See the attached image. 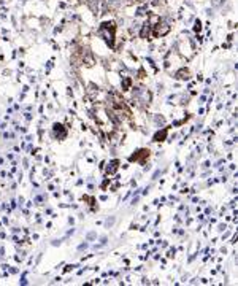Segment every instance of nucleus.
I'll list each match as a JSON object with an SVG mask.
<instances>
[{
    "instance_id": "f257e3e1",
    "label": "nucleus",
    "mask_w": 238,
    "mask_h": 286,
    "mask_svg": "<svg viewBox=\"0 0 238 286\" xmlns=\"http://www.w3.org/2000/svg\"><path fill=\"white\" fill-rule=\"evenodd\" d=\"M168 30H170V25L165 24V22H159V24L156 25V35H157V37H159V35H165Z\"/></svg>"
},
{
    "instance_id": "7ed1b4c3",
    "label": "nucleus",
    "mask_w": 238,
    "mask_h": 286,
    "mask_svg": "<svg viewBox=\"0 0 238 286\" xmlns=\"http://www.w3.org/2000/svg\"><path fill=\"white\" fill-rule=\"evenodd\" d=\"M165 134H167V130H164L162 134H157V135H156V140H159V138H164V137H165Z\"/></svg>"
},
{
    "instance_id": "f03ea898",
    "label": "nucleus",
    "mask_w": 238,
    "mask_h": 286,
    "mask_svg": "<svg viewBox=\"0 0 238 286\" xmlns=\"http://www.w3.org/2000/svg\"><path fill=\"white\" fill-rule=\"evenodd\" d=\"M148 34H149V27H148V24H145V29H143V32H141V37L145 38Z\"/></svg>"
}]
</instances>
